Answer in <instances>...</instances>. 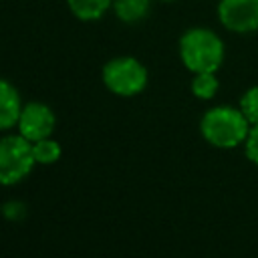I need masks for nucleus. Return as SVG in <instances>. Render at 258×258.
<instances>
[{"mask_svg":"<svg viewBox=\"0 0 258 258\" xmlns=\"http://www.w3.org/2000/svg\"><path fill=\"white\" fill-rule=\"evenodd\" d=\"M177 56L191 75L218 73L226 60V42L210 26H189L177 38Z\"/></svg>","mask_w":258,"mask_h":258,"instance_id":"obj_1","label":"nucleus"},{"mask_svg":"<svg viewBox=\"0 0 258 258\" xmlns=\"http://www.w3.org/2000/svg\"><path fill=\"white\" fill-rule=\"evenodd\" d=\"M252 125L234 105H214L204 111L200 119V133L204 141L216 149H236L244 145Z\"/></svg>","mask_w":258,"mask_h":258,"instance_id":"obj_2","label":"nucleus"},{"mask_svg":"<svg viewBox=\"0 0 258 258\" xmlns=\"http://www.w3.org/2000/svg\"><path fill=\"white\" fill-rule=\"evenodd\" d=\"M101 81L105 89L115 97H137L147 89L149 71L133 54H119L109 58L101 69Z\"/></svg>","mask_w":258,"mask_h":258,"instance_id":"obj_3","label":"nucleus"},{"mask_svg":"<svg viewBox=\"0 0 258 258\" xmlns=\"http://www.w3.org/2000/svg\"><path fill=\"white\" fill-rule=\"evenodd\" d=\"M36 159L32 151V143L22 137L18 131H6L0 139V181L2 185L10 187L20 183L30 175L34 169Z\"/></svg>","mask_w":258,"mask_h":258,"instance_id":"obj_4","label":"nucleus"},{"mask_svg":"<svg viewBox=\"0 0 258 258\" xmlns=\"http://www.w3.org/2000/svg\"><path fill=\"white\" fill-rule=\"evenodd\" d=\"M218 24L232 34L258 32V0H218Z\"/></svg>","mask_w":258,"mask_h":258,"instance_id":"obj_5","label":"nucleus"},{"mask_svg":"<svg viewBox=\"0 0 258 258\" xmlns=\"http://www.w3.org/2000/svg\"><path fill=\"white\" fill-rule=\"evenodd\" d=\"M54 127H56V115L46 103H42V101L24 103L20 119L16 123V131L22 137H26L30 143H34L38 139L52 137Z\"/></svg>","mask_w":258,"mask_h":258,"instance_id":"obj_6","label":"nucleus"},{"mask_svg":"<svg viewBox=\"0 0 258 258\" xmlns=\"http://www.w3.org/2000/svg\"><path fill=\"white\" fill-rule=\"evenodd\" d=\"M22 97L16 89V85H12L8 79H4L0 83V129L6 133L12 127H16L20 113H22Z\"/></svg>","mask_w":258,"mask_h":258,"instance_id":"obj_7","label":"nucleus"},{"mask_svg":"<svg viewBox=\"0 0 258 258\" xmlns=\"http://www.w3.org/2000/svg\"><path fill=\"white\" fill-rule=\"evenodd\" d=\"M64 4L79 22H97L113 8V0H64Z\"/></svg>","mask_w":258,"mask_h":258,"instance_id":"obj_8","label":"nucleus"},{"mask_svg":"<svg viewBox=\"0 0 258 258\" xmlns=\"http://www.w3.org/2000/svg\"><path fill=\"white\" fill-rule=\"evenodd\" d=\"M155 0H113V16L123 24H139L143 22Z\"/></svg>","mask_w":258,"mask_h":258,"instance_id":"obj_9","label":"nucleus"},{"mask_svg":"<svg viewBox=\"0 0 258 258\" xmlns=\"http://www.w3.org/2000/svg\"><path fill=\"white\" fill-rule=\"evenodd\" d=\"M189 91L200 101H212L220 91L218 73H196V75H191Z\"/></svg>","mask_w":258,"mask_h":258,"instance_id":"obj_10","label":"nucleus"},{"mask_svg":"<svg viewBox=\"0 0 258 258\" xmlns=\"http://www.w3.org/2000/svg\"><path fill=\"white\" fill-rule=\"evenodd\" d=\"M32 151H34V159L38 165H52L60 159L62 147L54 137H44L32 143Z\"/></svg>","mask_w":258,"mask_h":258,"instance_id":"obj_11","label":"nucleus"},{"mask_svg":"<svg viewBox=\"0 0 258 258\" xmlns=\"http://www.w3.org/2000/svg\"><path fill=\"white\" fill-rule=\"evenodd\" d=\"M238 107L242 109V113L246 115V119L250 121V125H258V85L248 87L240 95Z\"/></svg>","mask_w":258,"mask_h":258,"instance_id":"obj_12","label":"nucleus"},{"mask_svg":"<svg viewBox=\"0 0 258 258\" xmlns=\"http://www.w3.org/2000/svg\"><path fill=\"white\" fill-rule=\"evenodd\" d=\"M244 153L246 157L258 167V125H252L246 141H244Z\"/></svg>","mask_w":258,"mask_h":258,"instance_id":"obj_13","label":"nucleus"},{"mask_svg":"<svg viewBox=\"0 0 258 258\" xmlns=\"http://www.w3.org/2000/svg\"><path fill=\"white\" fill-rule=\"evenodd\" d=\"M4 216H6V218H10V220H18V218H22V216H24V206H22L20 202L12 200V202L4 204Z\"/></svg>","mask_w":258,"mask_h":258,"instance_id":"obj_14","label":"nucleus"},{"mask_svg":"<svg viewBox=\"0 0 258 258\" xmlns=\"http://www.w3.org/2000/svg\"><path fill=\"white\" fill-rule=\"evenodd\" d=\"M155 2H159V4H171V2H175V0H155Z\"/></svg>","mask_w":258,"mask_h":258,"instance_id":"obj_15","label":"nucleus"}]
</instances>
